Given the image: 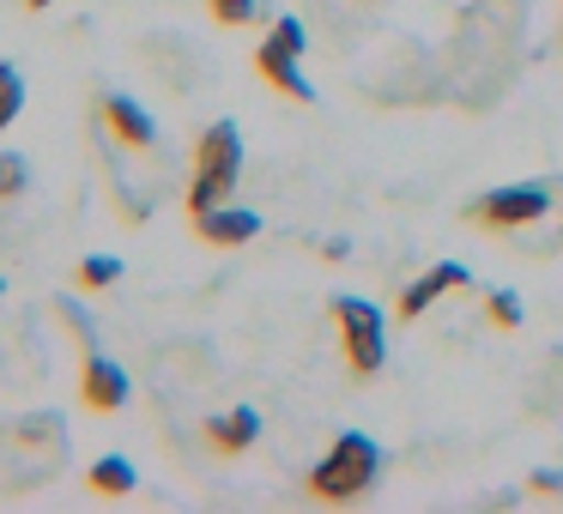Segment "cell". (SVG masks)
Wrapping results in <instances>:
<instances>
[{"label": "cell", "instance_id": "cell-1", "mask_svg": "<svg viewBox=\"0 0 563 514\" xmlns=\"http://www.w3.org/2000/svg\"><path fill=\"white\" fill-rule=\"evenodd\" d=\"M236 176H243V134L231 122H212L207 134L195 139V182H188V212H212L231 200Z\"/></svg>", "mask_w": 563, "mask_h": 514}, {"label": "cell", "instance_id": "cell-2", "mask_svg": "<svg viewBox=\"0 0 563 514\" xmlns=\"http://www.w3.org/2000/svg\"><path fill=\"white\" fill-rule=\"evenodd\" d=\"M376 472H382V448L369 436H340L328 448V460L321 466H309V478H303V490L316 502H357L369 484H376Z\"/></svg>", "mask_w": 563, "mask_h": 514}, {"label": "cell", "instance_id": "cell-3", "mask_svg": "<svg viewBox=\"0 0 563 514\" xmlns=\"http://www.w3.org/2000/svg\"><path fill=\"white\" fill-rule=\"evenodd\" d=\"M333 321H340V345H345V369L357 381L382 376L388 364V333H382V309L364 297H333Z\"/></svg>", "mask_w": 563, "mask_h": 514}, {"label": "cell", "instance_id": "cell-4", "mask_svg": "<svg viewBox=\"0 0 563 514\" xmlns=\"http://www.w3.org/2000/svg\"><path fill=\"white\" fill-rule=\"evenodd\" d=\"M551 212V182H515V188H490V194H473L461 219L473 231H527Z\"/></svg>", "mask_w": 563, "mask_h": 514}, {"label": "cell", "instance_id": "cell-5", "mask_svg": "<svg viewBox=\"0 0 563 514\" xmlns=\"http://www.w3.org/2000/svg\"><path fill=\"white\" fill-rule=\"evenodd\" d=\"M303 49H309V31L297 25V19H279L273 37L255 49V74L267 79L273 91H285L291 103H309V79H303V67H297V62H303Z\"/></svg>", "mask_w": 563, "mask_h": 514}, {"label": "cell", "instance_id": "cell-6", "mask_svg": "<svg viewBox=\"0 0 563 514\" xmlns=\"http://www.w3.org/2000/svg\"><path fill=\"white\" fill-rule=\"evenodd\" d=\"M98 127L115 139V146H128V152H152V146H158L152 115L140 110L134 98H115V91H103V98H98Z\"/></svg>", "mask_w": 563, "mask_h": 514}, {"label": "cell", "instance_id": "cell-7", "mask_svg": "<svg viewBox=\"0 0 563 514\" xmlns=\"http://www.w3.org/2000/svg\"><path fill=\"white\" fill-rule=\"evenodd\" d=\"M461 284H473V272H466L461 260H437V267H430L424 279H412L400 297H394V315H400V321H418L442 291H461Z\"/></svg>", "mask_w": 563, "mask_h": 514}, {"label": "cell", "instance_id": "cell-8", "mask_svg": "<svg viewBox=\"0 0 563 514\" xmlns=\"http://www.w3.org/2000/svg\"><path fill=\"white\" fill-rule=\"evenodd\" d=\"M195 236L212 248H243L261 236V212H243V206H212L195 219Z\"/></svg>", "mask_w": 563, "mask_h": 514}, {"label": "cell", "instance_id": "cell-9", "mask_svg": "<svg viewBox=\"0 0 563 514\" xmlns=\"http://www.w3.org/2000/svg\"><path fill=\"white\" fill-rule=\"evenodd\" d=\"M79 400H86L91 412H115V405H128V376L110 364V357L91 351L86 369H79Z\"/></svg>", "mask_w": 563, "mask_h": 514}, {"label": "cell", "instance_id": "cell-10", "mask_svg": "<svg viewBox=\"0 0 563 514\" xmlns=\"http://www.w3.org/2000/svg\"><path fill=\"white\" fill-rule=\"evenodd\" d=\"M255 436H261V412H249V405H236V412H224V417H212V424H207L212 454H224V460L249 454V448H255Z\"/></svg>", "mask_w": 563, "mask_h": 514}, {"label": "cell", "instance_id": "cell-11", "mask_svg": "<svg viewBox=\"0 0 563 514\" xmlns=\"http://www.w3.org/2000/svg\"><path fill=\"white\" fill-rule=\"evenodd\" d=\"M91 490H98V496H128V490H134V466H128L122 454H103V460L91 466Z\"/></svg>", "mask_w": 563, "mask_h": 514}, {"label": "cell", "instance_id": "cell-12", "mask_svg": "<svg viewBox=\"0 0 563 514\" xmlns=\"http://www.w3.org/2000/svg\"><path fill=\"white\" fill-rule=\"evenodd\" d=\"M19 110H25V79H19V67L0 62V134L19 122Z\"/></svg>", "mask_w": 563, "mask_h": 514}, {"label": "cell", "instance_id": "cell-13", "mask_svg": "<svg viewBox=\"0 0 563 514\" xmlns=\"http://www.w3.org/2000/svg\"><path fill=\"white\" fill-rule=\"evenodd\" d=\"M207 13H212V25H224V31H243V25H255V0H207Z\"/></svg>", "mask_w": 563, "mask_h": 514}, {"label": "cell", "instance_id": "cell-14", "mask_svg": "<svg viewBox=\"0 0 563 514\" xmlns=\"http://www.w3.org/2000/svg\"><path fill=\"white\" fill-rule=\"evenodd\" d=\"M115 279H122V260H110V255L79 260V284H86V291H103V284H115Z\"/></svg>", "mask_w": 563, "mask_h": 514}, {"label": "cell", "instance_id": "cell-15", "mask_svg": "<svg viewBox=\"0 0 563 514\" xmlns=\"http://www.w3.org/2000/svg\"><path fill=\"white\" fill-rule=\"evenodd\" d=\"M25 182H31L25 158H19V152H0V200H19V194H25Z\"/></svg>", "mask_w": 563, "mask_h": 514}, {"label": "cell", "instance_id": "cell-16", "mask_svg": "<svg viewBox=\"0 0 563 514\" xmlns=\"http://www.w3.org/2000/svg\"><path fill=\"white\" fill-rule=\"evenodd\" d=\"M485 315H490V327H521V297H515V291H490L485 297Z\"/></svg>", "mask_w": 563, "mask_h": 514}, {"label": "cell", "instance_id": "cell-17", "mask_svg": "<svg viewBox=\"0 0 563 514\" xmlns=\"http://www.w3.org/2000/svg\"><path fill=\"white\" fill-rule=\"evenodd\" d=\"M25 7H31V13H43V7H55V0H25Z\"/></svg>", "mask_w": 563, "mask_h": 514}]
</instances>
